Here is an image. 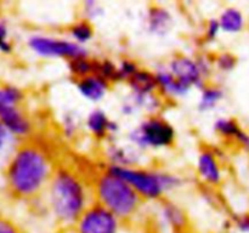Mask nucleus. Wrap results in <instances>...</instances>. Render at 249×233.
Returning <instances> with one entry per match:
<instances>
[{
  "instance_id": "nucleus-12",
  "label": "nucleus",
  "mask_w": 249,
  "mask_h": 233,
  "mask_svg": "<svg viewBox=\"0 0 249 233\" xmlns=\"http://www.w3.org/2000/svg\"><path fill=\"white\" fill-rule=\"evenodd\" d=\"M142 28L148 35L162 39L167 38L175 28L177 19L172 9L163 4H151L143 11Z\"/></svg>"
},
{
  "instance_id": "nucleus-22",
  "label": "nucleus",
  "mask_w": 249,
  "mask_h": 233,
  "mask_svg": "<svg viewBox=\"0 0 249 233\" xmlns=\"http://www.w3.org/2000/svg\"><path fill=\"white\" fill-rule=\"evenodd\" d=\"M66 66H67L68 74L74 82V80L94 74L96 72V57L91 55L82 56V57L74 58V60L67 62Z\"/></svg>"
},
{
  "instance_id": "nucleus-4",
  "label": "nucleus",
  "mask_w": 249,
  "mask_h": 233,
  "mask_svg": "<svg viewBox=\"0 0 249 233\" xmlns=\"http://www.w3.org/2000/svg\"><path fill=\"white\" fill-rule=\"evenodd\" d=\"M106 166L125 180L145 203H160L185 186V177L162 166L142 164L123 167Z\"/></svg>"
},
{
  "instance_id": "nucleus-5",
  "label": "nucleus",
  "mask_w": 249,
  "mask_h": 233,
  "mask_svg": "<svg viewBox=\"0 0 249 233\" xmlns=\"http://www.w3.org/2000/svg\"><path fill=\"white\" fill-rule=\"evenodd\" d=\"M126 142L141 153L167 150L174 147L178 138L174 124L162 113L143 116L126 133Z\"/></svg>"
},
{
  "instance_id": "nucleus-7",
  "label": "nucleus",
  "mask_w": 249,
  "mask_h": 233,
  "mask_svg": "<svg viewBox=\"0 0 249 233\" xmlns=\"http://www.w3.org/2000/svg\"><path fill=\"white\" fill-rule=\"evenodd\" d=\"M26 44L31 52L45 60H61L67 63L74 58L90 55L88 48L78 45L66 35L39 32L31 34Z\"/></svg>"
},
{
  "instance_id": "nucleus-27",
  "label": "nucleus",
  "mask_w": 249,
  "mask_h": 233,
  "mask_svg": "<svg viewBox=\"0 0 249 233\" xmlns=\"http://www.w3.org/2000/svg\"><path fill=\"white\" fill-rule=\"evenodd\" d=\"M105 12H106L105 6L100 1L90 0V1L82 2V5H80V17L89 19L91 22L101 18Z\"/></svg>"
},
{
  "instance_id": "nucleus-16",
  "label": "nucleus",
  "mask_w": 249,
  "mask_h": 233,
  "mask_svg": "<svg viewBox=\"0 0 249 233\" xmlns=\"http://www.w3.org/2000/svg\"><path fill=\"white\" fill-rule=\"evenodd\" d=\"M142 154L143 153L134 148L128 142L123 143L118 140L106 143L104 150L105 164L109 166L123 167L140 165Z\"/></svg>"
},
{
  "instance_id": "nucleus-8",
  "label": "nucleus",
  "mask_w": 249,
  "mask_h": 233,
  "mask_svg": "<svg viewBox=\"0 0 249 233\" xmlns=\"http://www.w3.org/2000/svg\"><path fill=\"white\" fill-rule=\"evenodd\" d=\"M152 223L156 233H191V220L186 209L172 198L156 204Z\"/></svg>"
},
{
  "instance_id": "nucleus-32",
  "label": "nucleus",
  "mask_w": 249,
  "mask_h": 233,
  "mask_svg": "<svg viewBox=\"0 0 249 233\" xmlns=\"http://www.w3.org/2000/svg\"><path fill=\"white\" fill-rule=\"evenodd\" d=\"M10 137H11V135L7 133V130L5 129V126L2 125V123L0 121V152H1L5 147H6Z\"/></svg>"
},
{
  "instance_id": "nucleus-23",
  "label": "nucleus",
  "mask_w": 249,
  "mask_h": 233,
  "mask_svg": "<svg viewBox=\"0 0 249 233\" xmlns=\"http://www.w3.org/2000/svg\"><path fill=\"white\" fill-rule=\"evenodd\" d=\"M214 73L219 74H230L237 68L238 57L229 50H223L212 55Z\"/></svg>"
},
{
  "instance_id": "nucleus-28",
  "label": "nucleus",
  "mask_w": 249,
  "mask_h": 233,
  "mask_svg": "<svg viewBox=\"0 0 249 233\" xmlns=\"http://www.w3.org/2000/svg\"><path fill=\"white\" fill-rule=\"evenodd\" d=\"M220 34H223V32L216 16L211 17L204 22L203 31H202V40L204 44H214L219 39Z\"/></svg>"
},
{
  "instance_id": "nucleus-31",
  "label": "nucleus",
  "mask_w": 249,
  "mask_h": 233,
  "mask_svg": "<svg viewBox=\"0 0 249 233\" xmlns=\"http://www.w3.org/2000/svg\"><path fill=\"white\" fill-rule=\"evenodd\" d=\"M231 226L238 233H249V213H240L232 215Z\"/></svg>"
},
{
  "instance_id": "nucleus-11",
  "label": "nucleus",
  "mask_w": 249,
  "mask_h": 233,
  "mask_svg": "<svg viewBox=\"0 0 249 233\" xmlns=\"http://www.w3.org/2000/svg\"><path fill=\"white\" fill-rule=\"evenodd\" d=\"M84 129L95 141L108 143L117 140L121 124L101 107H94L84 116Z\"/></svg>"
},
{
  "instance_id": "nucleus-9",
  "label": "nucleus",
  "mask_w": 249,
  "mask_h": 233,
  "mask_svg": "<svg viewBox=\"0 0 249 233\" xmlns=\"http://www.w3.org/2000/svg\"><path fill=\"white\" fill-rule=\"evenodd\" d=\"M124 222L101 204L94 203L74 223L72 233H122Z\"/></svg>"
},
{
  "instance_id": "nucleus-25",
  "label": "nucleus",
  "mask_w": 249,
  "mask_h": 233,
  "mask_svg": "<svg viewBox=\"0 0 249 233\" xmlns=\"http://www.w3.org/2000/svg\"><path fill=\"white\" fill-rule=\"evenodd\" d=\"M24 99H26V94L17 85L6 84L0 86V106L22 104Z\"/></svg>"
},
{
  "instance_id": "nucleus-2",
  "label": "nucleus",
  "mask_w": 249,
  "mask_h": 233,
  "mask_svg": "<svg viewBox=\"0 0 249 233\" xmlns=\"http://www.w3.org/2000/svg\"><path fill=\"white\" fill-rule=\"evenodd\" d=\"M56 158L49 145L40 141H22L5 166V186L18 200L40 199L56 169Z\"/></svg>"
},
{
  "instance_id": "nucleus-20",
  "label": "nucleus",
  "mask_w": 249,
  "mask_h": 233,
  "mask_svg": "<svg viewBox=\"0 0 249 233\" xmlns=\"http://www.w3.org/2000/svg\"><path fill=\"white\" fill-rule=\"evenodd\" d=\"M95 34H96V29H95L94 22L80 16L67 24L65 31V35L67 38L84 48H87L88 44L94 40Z\"/></svg>"
},
{
  "instance_id": "nucleus-6",
  "label": "nucleus",
  "mask_w": 249,
  "mask_h": 233,
  "mask_svg": "<svg viewBox=\"0 0 249 233\" xmlns=\"http://www.w3.org/2000/svg\"><path fill=\"white\" fill-rule=\"evenodd\" d=\"M164 66L177 79L192 91H198L201 87L211 83L214 74L212 55L208 56L204 53H174L165 61Z\"/></svg>"
},
{
  "instance_id": "nucleus-21",
  "label": "nucleus",
  "mask_w": 249,
  "mask_h": 233,
  "mask_svg": "<svg viewBox=\"0 0 249 233\" xmlns=\"http://www.w3.org/2000/svg\"><path fill=\"white\" fill-rule=\"evenodd\" d=\"M82 129H84V118H82L78 112L66 111L61 114L60 130L66 140H74Z\"/></svg>"
},
{
  "instance_id": "nucleus-26",
  "label": "nucleus",
  "mask_w": 249,
  "mask_h": 233,
  "mask_svg": "<svg viewBox=\"0 0 249 233\" xmlns=\"http://www.w3.org/2000/svg\"><path fill=\"white\" fill-rule=\"evenodd\" d=\"M96 74L111 83L117 84V61L111 57H96Z\"/></svg>"
},
{
  "instance_id": "nucleus-24",
  "label": "nucleus",
  "mask_w": 249,
  "mask_h": 233,
  "mask_svg": "<svg viewBox=\"0 0 249 233\" xmlns=\"http://www.w3.org/2000/svg\"><path fill=\"white\" fill-rule=\"evenodd\" d=\"M141 68L139 62L131 57L117 60V84H126L129 79Z\"/></svg>"
},
{
  "instance_id": "nucleus-10",
  "label": "nucleus",
  "mask_w": 249,
  "mask_h": 233,
  "mask_svg": "<svg viewBox=\"0 0 249 233\" xmlns=\"http://www.w3.org/2000/svg\"><path fill=\"white\" fill-rule=\"evenodd\" d=\"M197 179L204 187L216 188L224 180V165L219 150L213 146H202L195 160Z\"/></svg>"
},
{
  "instance_id": "nucleus-19",
  "label": "nucleus",
  "mask_w": 249,
  "mask_h": 233,
  "mask_svg": "<svg viewBox=\"0 0 249 233\" xmlns=\"http://www.w3.org/2000/svg\"><path fill=\"white\" fill-rule=\"evenodd\" d=\"M216 18L220 24L223 34H229V35L242 33L247 26L245 12L240 7L233 6V5H229L221 9Z\"/></svg>"
},
{
  "instance_id": "nucleus-13",
  "label": "nucleus",
  "mask_w": 249,
  "mask_h": 233,
  "mask_svg": "<svg viewBox=\"0 0 249 233\" xmlns=\"http://www.w3.org/2000/svg\"><path fill=\"white\" fill-rule=\"evenodd\" d=\"M0 121L11 137L22 141L32 138L34 133V121L22 104L0 106Z\"/></svg>"
},
{
  "instance_id": "nucleus-33",
  "label": "nucleus",
  "mask_w": 249,
  "mask_h": 233,
  "mask_svg": "<svg viewBox=\"0 0 249 233\" xmlns=\"http://www.w3.org/2000/svg\"><path fill=\"white\" fill-rule=\"evenodd\" d=\"M36 233H72L70 230H63V228H58V227H53L51 226L50 228H46V230L39 231Z\"/></svg>"
},
{
  "instance_id": "nucleus-30",
  "label": "nucleus",
  "mask_w": 249,
  "mask_h": 233,
  "mask_svg": "<svg viewBox=\"0 0 249 233\" xmlns=\"http://www.w3.org/2000/svg\"><path fill=\"white\" fill-rule=\"evenodd\" d=\"M0 233H24V230L14 218L0 214Z\"/></svg>"
},
{
  "instance_id": "nucleus-1",
  "label": "nucleus",
  "mask_w": 249,
  "mask_h": 233,
  "mask_svg": "<svg viewBox=\"0 0 249 233\" xmlns=\"http://www.w3.org/2000/svg\"><path fill=\"white\" fill-rule=\"evenodd\" d=\"M44 210L53 227L70 230L94 203L91 174L77 165L57 163L44 192Z\"/></svg>"
},
{
  "instance_id": "nucleus-18",
  "label": "nucleus",
  "mask_w": 249,
  "mask_h": 233,
  "mask_svg": "<svg viewBox=\"0 0 249 233\" xmlns=\"http://www.w3.org/2000/svg\"><path fill=\"white\" fill-rule=\"evenodd\" d=\"M197 94L196 107L201 113H212L215 112L226 100V90L223 85L216 83H208L198 90Z\"/></svg>"
},
{
  "instance_id": "nucleus-14",
  "label": "nucleus",
  "mask_w": 249,
  "mask_h": 233,
  "mask_svg": "<svg viewBox=\"0 0 249 233\" xmlns=\"http://www.w3.org/2000/svg\"><path fill=\"white\" fill-rule=\"evenodd\" d=\"M214 133L228 143H233L241 150L249 152V131L240 121L230 116H221L214 119L212 124Z\"/></svg>"
},
{
  "instance_id": "nucleus-17",
  "label": "nucleus",
  "mask_w": 249,
  "mask_h": 233,
  "mask_svg": "<svg viewBox=\"0 0 249 233\" xmlns=\"http://www.w3.org/2000/svg\"><path fill=\"white\" fill-rule=\"evenodd\" d=\"M74 86L83 100L90 103H100L108 96L113 85L101 75L94 73L74 80Z\"/></svg>"
},
{
  "instance_id": "nucleus-15",
  "label": "nucleus",
  "mask_w": 249,
  "mask_h": 233,
  "mask_svg": "<svg viewBox=\"0 0 249 233\" xmlns=\"http://www.w3.org/2000/svg\"><path fill=\"white\" fill-rule=\"evenodd\" d=\"M157 83V91L160 96L167 101H178V100L185 99L192 92L190 87L182 84L179 79L174 77L164 66V63L157 66L153 69Z\"/></svg>"
},
{
  "instance_id": "nucleus-3",
  "label": "nucleus",
  "mask_w": 249,
  "mask_h": 233,
  "mask_svg": "<svg viewBox=\"0 0 249 233\" xmlns=\"http://www.w3.org/2000/svg\"><path fill=\"white\" fill-rule=\"evenodd\" d=\"M91 186L94 201L105 206L124 223L135 221L145 208L146 203L135 189L105 164L91 172Z\"/></svg>"
},
{
  "instance_id": "nucleus-29",
  "label": "nucleus",
  "mask_w": 249,
  "mask_h": 233,
  "mask_svg": "<svg viewBox=\"0 0 249 233\" xmlns=\"http://www.w3.org/2000/svg\"><path fill=\"white\" fill-rule=\"evenodd\" d=\"M14 44L10 40V29L7 22L0 19V51L4 53H11Z\"/></svg>"
}]
</instances>
